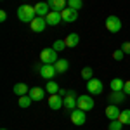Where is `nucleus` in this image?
Instances as JSON below:
<instances>
[{
  "label": "nucleus",
  "instance_id": "1",
  "mask_svg": "<svg viewBox=\"0 0 130 130\" xmlns=\"http://www.w3.org/2000/svg\"><path fill=\"white\" fill-rule=\"evenodd\" d=\"M37 18V12H35V7H31L28 4H23L18 7V19L21 23H31V21Z\"/></svg>",
  "mask_w": 130,
  "mask_h": 130
},
{
  "label": "nucleus",
  "instance_id": "2",
  "mask_svg": "<svg viewBox=\"0 0 130 130\" xmlns=\"http://www.w3.org/2000/svg\"><path fill=\"white\" fill-rule=\"evenodd\" d=\"M40 61L42 64H56L59 57H57V50H54L52 47H47L40 52Z\"/></svg>",
  "mask_w": 130,
  "mask_h": 130
},
{
  "label": "nucleus",
  "instance_id": "3",
  "mask_svg": "<svg viewBox=\"0 0 130 130\" xmlns=\"http://www.w3.org/2000/svg\"><path fill=\"white\" fill-rule=\"evenodd\" d=\"M75 94H76L75 90H68L66 95H64V109L70 111V113L78 108V97H76Z\"/></svg>",
  "mask_w": 130,
  "mask_h": 130
},
{
  "label": "nucleus",
  "instance_id": "4",
  "mask_svg": "<svg viewBox=\"0 0 130 130\" xmlns=\"http://www.w3.org/2000/svg\"><path fill=\"white\" fill-rule=\"evenodd\" d=\"M87 111L80 109V108H76L75 111H71L70 116H71V121H73V125H76V127H82V125H85V121H87V115H85Z\"/></svg>",
  "mask_w": 130,
  "mask_h": 130
},
{
  "label": "nucleus",
  "instance_id": "5",
  "mask_svg": "<svg viewBox=\"0 0 130 130\" xmlns=\"http://www.w3.org/2000/svg\"><path fill=\"white\" fill-rule=\"evenodd\" d=\"M106 28L111 33H118L121 30V19L118 16H108L106 18Z\"/></svg>",
  "mask_w": 130,
  "mask_h": 130
},
{
  "label": "nucleus",
  "instance_id": "6",
  "mask_svg": "<svg viewBox=\"0 0 130 130\" xmlns=\"http://www.w3.org/2000/svg\"><path fill=\"white\" fill-rule=\"evenodd\" d=\"M42 78H45V80H52L56 75H57V70H56V66L54 64H42L40 70H38Z\"/></svg>",
  "mask_w": 130,
  "mask_h": 130
},
{
  "label": "nucleus",
  "instance_id": "7",
  "mask_svg": "<svg viewBox=\"0 0 130 130\" xmlns=\"http://www.w3.org/2000/svg\"><path fill=\"white\" fill-rule=\"evenodd\" d=\"M47 26H49V24H47V19H45V18H42V16H37V18L30 23L31 31H35V33H42Z\"/></svg>",
  "mask_w": 130,
  "mask_h": 130
},
{
  "label": "nucleus",
  "instance_id": "8",
  "mask_svg": "<svg viewBox=\"0 0 130 130\" xmlns=\"http://www.w3.org/2000/svg\"><path fill=\"white\" fill-rule=\"evenodd\" d=\"M87 90H89V94L97 95V94H102L104 85H102V82H101V80H97V78H92V80L87 82Z\"/></svg>",
  "mask_w": 130,
  "mask_h": 130
},
{
  "label": "nucleus",
  "instance_id": "9",
  "mask_svg": "<svg viewBox=\"0 0 130 130\" xmlns=\"http://www.w3.org/2000/svg\"><path fill=\"white\" fill-rule=\"evenodd\" d=\"M49 108H52L54 111L64 108V97L61 94H52V95H49Z\"/></svg>",
  "mask_w": 130,
  "mask_h": 130
},
{
  "label": "nucleus",
  "instance_id": "10",
  "mask_svg": "<svg viewBox=\"0 0 130 130\" xmlns=\"http://www.w3.org/2000/svg\"><path fill=\"white\" fill-rule=\"evenodd\" d=\"M78 108H80V109H83V111L94 109V99H92L90 95H87V94L80 95V97H78Z\"/></svg>",
  "mask_w": 130,
  "mask_h": 130
},
{
  "label": "nucleus",
  "instance_id": "11",
  "mask_svg": "<svg viewBox=\"0 0 130 130\" xmlns=\"http://www.w3.org/2000/svg\"><path fill=\"white\" fill-rule=\"evenodd\" d=\"M61 16H62V21H66V23H75L78 19V10L66 7L64 10H61Z\"/></svg>",
  "mask_w": 130,
  "mask_h": 130
},
{
  "label": "nucleus",
  "instance_id": "12",
  "mask_svg": "<svg viewBox=\"0 0 130 130\" xmlns=\"http://www.w3.org/2000/svg\"><path fill=\"white\" fill-rule=\"evenodd\" d=\"M45 19H47V24H49V26H56V24H59L61 21H62L61 10H50L49 14L45 16Z\"/></svg>",
  "mask_w": 130,
  "mask_h": 130
},
{
  "label": "nucleus",
  "instance_id": "13",
  "mask_svg": "<svg viewBox=\"0 0 130 130\" xmlns=\"http://www.w3.org/2000/svg\"><path fill=\"white\" fill-rule=\"evenodd\" d=\"M125 99H127V94H125L123 90H121V92H113V90H111V94L108 95L109 104H121Z\"/></svg>",
  "mask_w": 130,
  "mask_h": 130
},
{
  "label": "nucleus",
  "instance_id": "14",
  "mask_svg": "<svg viewBox=\"0 0 130 130\" xmlns=\"http://www.w3.org/2000/svg\"><path fill=\"white\" fill-rule=\"evenodd\" d=\"M104 113H106V116H108V120H118V116H120V108H118V104H109V106H108V108H106V111H104Z\"/></svg>",
  "mask_w": 130,
  "mask_h": 130
},
{
  "label": "nucleus",
  "instance_id": "15",
  "mask_svg": "<svg viewBox=\"0 0 130 130\" xmlns=\"http://www.w3.org/2000/svg\"><path fill=\"white\" fill-rule=\"evenodd\" d=\"M33 7H35L37 16H42V18H45V16L50 12V5L47 4V2H38V4H35Z\"/></svg>",
  "mask_w": 130,
  "mask_h": 130
},
{
  "label": "nucleus",
  "instance_id": "16",
  "mask_svg": "<svg viewBox=\"0 0 130 130\" xmlns=\"http://www.w3.org/2000/svg\"><path fill=\"white\" fill-rule=\"evenodd\" d=\"M45 94H47V90L45 89H40V87H35V89H30V95L33 101H43L45 99Z\"/></svg>",
  "mask_w": 130,
  "mask_h": 130
},
{
  "label": "nucleus",
  "instance_id": "17",
  "mask_svg": "<svg viewBox=\"0 0 130 130\" xmlns=\"http://www.w3.org/2000/svg\"><path fill=\"white\" fill-rule=\"evenodd\" d=\"M64 43H66V47H76L80 43V35L78 33H70L64 38Z\"/></svg>",
  "mask_w": 130,
  "mask_h": 130
},
{
  "label": "nucleus",
  "instance_id": "18",
  "mask_svg": "<svg viewBox=\"0 0 130 130\" xmlns=\"http://www.w3.org/2000/svg\"><path fill=\"white\" fill-rule=\"evenodd\" d=\"M12 92L16 94V95H28L30 94V89H28V85L26 83H16L14 85V89H12Z\"/></svg>",
  "mask_w": 130,
  "mask_h": 130
},
{
  "label": "nucleus",
  "instance_id": "19",
  "mask_svg": "<svg viewBox=\"0 0 130 130\" xmlns=\"http://www.w3.org/2000/svg\"><path fill=\"white\" fill-rule=\"evenodd\" d=\"M50 5V10H64L66 9V0H47Z\"/></svg>",
  "mask_w": 130,
  "mask_h": 130
},
{
  "label": "nucleus",
  "instance_id": "20",
  "mask_svg": "<svg viewBox=\"0 0 130 130\" xmlns=\"http://www.w3.org/2000/svg\"><path fill=\"white\" fill-rule=\"evenodd\" d=\"M109 87L113 92H121L123 90V87H125V82L121 80V78H113L109 83Z\"/></svg>",
  "mask_w": 130,
  "mask_h": 130
},
{
  "label": "nucleus",
  "instance_id": "21",
  "mask_svg": "<svg viewBox=\"0 0 130 130\" xmlns=\"http://www.w3.org/2000/svg\"><path fill=\"white\" fill-rule=\"evenodd\" d=\"M45 90H47V94H50V95H52V94H59V85H57V83H56V82L54 80H47V85H45Z\"/></svg>",
  "mask_w": 130,
  "mask_h": 130
},
{
  "label": "nucleus",
  "instance_id": "22",
  "mask_svg": "<svg viewBox=\"0 0 130 130\" xmlns=\"http://www.w3.org/2000/svg\"><path fill=\"white\" fill-rule=\"evenodd\" d=\"M54 66H56L57 73H66V71L70 70V62H68L66 59H59L56 64H54Z\"/></svg>",
  "mask_w": 130,
  "mask_h": 130
},
{
  "label": "nucleus",
  "instance_id": "23",
  "mask_svg": "<svg viewBox=\"0 0 130 130\" xmlns=\"http://www.w3.org/2000/svg\"><path fill=\"white\" fill-rule=\"evenodd\" d=\"M118 120L123 123V125H130V109H123L118 116Z\"/></svg>",
  "mask_w": 130,
  "mask_h": 130
},
{
  "label": "nucleus",
  "instance_id": "24",
  "mask_svg": "<svg viewBox=\"0 0 130 130\" xmlns=\"http://www.w3.org/2000/svg\"><path fill=\"white\" fill-rule=\"evenodd\" d=\"M82 78H83V80H92V78H94V70H92V68H89V66H87V68H83V70H82Z\"/></svg>",
  "mask_w": 130,
  "mask_h": 130
},
{
  "label": "nucleus",
  "instance_id": "25",
  "mask_svg": "<svg viewBox=\"0 0 130 130\" xmlns=\"http://www.w3.org/2000/svg\"><path fill=\"white\" fill-rule=\"evenodd\" d=\"M33 102L30 95H21L19 97V108H30V104Z\"/></svg>",
  "mask_w": 130,
  "mask_h": 130
},
{
  "label": "nucleus",
  "instance_id": "26",
  "mask_svg": "<svg viewBox=\"0 0 130 130\" xmlns=\"http://www.w3.org/2000/svg\"><path fill=\"white\" fill-rule=\"evenodd\" d=\"M68 7H71L75 10H80L83 7V2L82 0H68Z\"/></svg>",
  "mask_w": 130,
  "mask_h": 130
},
{
  "label": "nucleus",
  "instance_id": "27",
  "mask_svg": "<svg viewBox=\"0 0 130 130\" xmlns=\"http://www.w3.org/2000/svg\"><path fill=\"white\" fill-rule=\"evenodd\" d=\"M52 49L57 50V52H61V50L66 49V43H64V40H56L54 43H52Z\"/></svg>",
  "mask_w": 130,
  "mask_h": 130
},
{
  "label": "nucleus",
  "instance_id": "28",
  "mask_svg": "<svg viewBox=\"0 0 130 130\" xmlns=\"http://www.w3.org/2000/svg\"><path fill=\"white\" fill-rule=\"evenodd\" d=\"M121 127H123V123L120 120H113V121H109L108 130H121Z\"/></svg>",
  "mask_w": 130,
  "mask_h": 130
},
{
  "label": "nucleus",
  "instance_id": "29",
  "mask_svg": "<svg viewBox=\"0 0 130 130\" xmlns=\"http://www.w3.org/2000/svg\"><path fill=\"white\" fill-rule=\"evenodd\" d=\"M123 57H125V52H123L121 49H118V50L113 52V59H115V61H121Z\"/></svg>",
  "mask_w": 130,
  "mask_h": 130
},
{
  "label": "nucleus",
  "instance_id": "30",
  "mask_svg": "<svg viewBox=\"0 0 130 130\" xmlns=\"http://www.w3.org/2000/svg\"><path fill=\"white\" fill-rule=\"evenodd\" d=\"M121 50H123L125 54H128V56H130V42H125V43L121 45Z\"/></svg>",
  "mask_w": 130,
  "mask_h": 130
},
{
  "label": "nucleus",
  "instance_id": "31",
  "mask_svg": "<svg viewBox=\"0 0 130 130\" xmlns=\"http://www.w3.org/2000/svg\"><path fill=\"white\" fill-rule=\"evenodd\" d=\"M123 92L127 94V95H130V80L125 82V87H123Z\"/></svg>",
  "mask_w": 130,
  "mask_h": 130
},
{
  "label": "nucleus",
  "instance_id": "32",
  "mask_svg": "<svg viewBox=\"0 0 130 130\" xmlns=\"http://www.w3.org/2000/svg\"><path fill=\"white\" fill-rule=\"evenodd\" d=\"M5 21H7V12L0 10V23H5Z\"/></svg>",
  "mask_w": 130,
  "mask_h": 130
},
{
  "label": "nucleus",
  "instance_id": "33",
  "mask_svg": "<svg viewBox=\"0 0 130 130\" xmlns=\"http://www.w3.org/2000/svg\"><path fill=\"white\" fill-rule=\"evenodd\" d=\"M23 2H28V0H23Z\"/></svg>",
  "mask_w": 130,
  "mask_h": 130
},
{
  "label": "nucleus",
  "instance_id": "34",
  "mask_svg": "<svg viewBox=\"0 0 130 130\" xmlns=\"http://www.w3.org/2000/svg\"><path fill=\"white\" fill-rule=\"evenodd\" d=\"M2 130H7V128H2Z\"/></svg>",
  "mask_w": 130,
  "mask_h": 130
}]
</instances>
